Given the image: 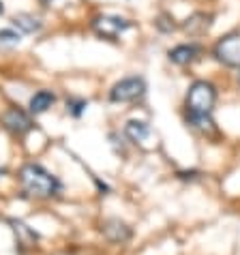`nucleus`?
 Listing matches in <instances>:
<instances>
[{
  "label": "nucleus",
  "instance_id": "nucleus-1",
  "mask_svg": "<svg viewBox=\"0 0 240 255\" xmlns=\"http://www.w3.org/2000/svg\"><path fill=\"white\" fill-rule=\"evenodd\" d=\"M19 185L26 195L39 197V200H47L62 191V182L39 163H26L19 169Z\"/></svg>",
  "mask_w": 240,
  "mask_h": 255
},
{
  "label": "nucleus",
  "instance_id": "nucleus-2",
  "mask_svg": "<svg viewBox=\"0 0 240 255\" xmlns=\"http://www.w3.org/2000/svg\"><path fill=\"white\" fill-rule=\"evenodd\" d=\"M217 103V88L210 82L197 80L189 86L187 93V108L189 112H195V114H210Z\"/></svg>",
  "mask_w": 240,
  "mask_h": 255
},
{
  "label": "nucleus",
  "instance_id": "nucleus-3",
  "mask_svg": "<svg viewBox=\"0 0 240 255\" xmlns=\"http://www.w3.org/2000/svg\"><path fill=\"white\" fill-rule=\"evenodd\" d=\"M146 93V82L144 77H124V80L116 82L110 90V101L114 103H129L135 101Z\"/></svg>",
  "mask_w": 240,
  "mask_h": 255
},
{
  "label": "nucleus",
  "instance_id": "nucleus-4",
  "mask_svg": "<svg viewBox=\"0 0 240 255\" xmlns=\"http://www.w3.org/2000/svg\"><path fill=\"white\" fill-rule=\"evenodd\" d=\"M215 56L219 62L228 67H238L240 69V32L225 34L215 43Z\"/></svg>",
  "mask_w": 240,
  "mask_h": 255
},
{
  "label": "nucleus",
  "instance_id": "nucleus-5",
  "mask_svg": "<svg viewBox=\"0 0 240 255\" xmlns=\"http://www.w3.org/2000/svg\"><path fill=\"white\" fill-rule=\"evenodd\" d=\"M133 26V22L118 15H99L93 19V30L103 39H118L122 32H126Z\"/></svg>",
  "mask_w": 240,
  "mask_h": 255
},
{
  "label": "nucleus",
  "instance_id": "nucleus-6",
  "mask_svg": "<svg viewBox=\"0 0 240 255\" xmlns=\"http://www.w3.org/2000/svg\"><path fill=\"white\" fill-rule=\"evenodd\" d=\"M2 125H4L6 131L15 133V135H24V133H28L34 127L30 116H28L24 110H19V108L6 110L2 114Z\"/></svg>",
  "mask_w": 240,
  "mask_h": 255
},
{
  "label": "nucleus",
  "instance_id": "nucleus-7",
  "mask_svg": "<svg viewBox=\"0 0 240 255\" xmlns=\"http://www.w3.org/2000/svg\"><path fill=\"white\" fill-rule=\"evenodd\" d=\"M101 230H103L105 238H108L110 243H126V240L131 238L129 225L122 223L120 219H108V221L103 223Z\"/></svg>",
  "mask_w": 240,
  "mask_h": 255
},
{
  "label": "nucleus",
  "instance_id": "nucleus-8",
  "mask_svg": "<svg viewBox=\"0 0 240 255\" xmlns=\"http://www.w3.org/2000/svg\"><path fill=\"white\" fill-rule=\"evenodd\" d=\"M210 26H213V15H208V13H193V15H189L185 19V24H182V30L193 34H204L210 30Z\"/></svg>",
  "mask_w": 240,
  "mask_h": 255
},
{
  "label": "nucleus",
  "instance_id": "nucleus-9",
  "mask_svg": "<svg viewBox=\"0 0 240 255\" xmlns=\"http://www.w3.org/2000/svg\"><path fill=\"white\" fill-rule=\"evenodd\" d=\"M13 225V232H15V238H17V245H19V253H24L26 249H32L34 243H37V234H34L26 223L22 221H11Z\"/></svg>",
  "mask_w": 240,
  "mask_h": 255
},
{
  "label": "nucleus",
  "instance_id": "nucleus-10",
  "mask_svg": "<svg viewBox=\"0 0 240 255\" xmlns=\"http://www.w3.org/2000/svg\"><path fill=\"white\" fill-rule=\"evenodd\" d=\"M167 56L174 65H189V62H193L197 56H200V47L182 43V45H176L174 49H169Z\"/></svg>",
  "mask_w": 240,
  "mask_h": 255
},
{
  "label": "nucleus",
  "instance_id": "nucleus-11",
  "mask_svg": "<svg viewBox=\"0 0 240 255\" xmlns=\"http://www.w3.org/2000/svg\"><path fill=\"white\" fill-rule=\"evenodd\" d=\"M54 101H56V95L52 93V90H39V93H34L30 97L28 108H30L32 114H43V112H47L49 108H52Z\"/></svg>",
  "mask_w": 240,
  "mask_h": 255
},
{
  "label": "nucleus",
  "instance_id": "nucleus-12",
  "mask_svg": "<svg viewBox=\"0 0 240 255\" xmlns=\"http://www.w3.org/2000/svg\"><path fill=\"white\" fill-rule=\"evenodd\" d=\"M124 133L131 141H144L148 135H150V127L144 120H129L124 125Z\"/></svg>",
  "mask_w": 240,
  "mask_h": 255
},
{
  "label": "nucleus",
  "instance_id": "nucleus-13",
  "mask_svg": "<svg viewBox=\"0 0 240 255\" xmlns=\"http://www.w3.org/2000/svg\"><path fill=\"white\" fill-rule=\"evenodd\" d=\"M187 123L202 133H215L217 131V123L210 118V114H195V112H189Z\"/></svg>",
  "mask_w": 240,
  "mask_h": 255
},
{
  "label": "nucleus",
  "instance_id": "nucleus-14",
  "mask_svg": "<svg viewBox=\"0 0 240 255\" xmlns=\"http://www.w3.org/2000/svg\"><path fill=\"white\" fill-rule=\"evenodd\" d=\"M13 26H15L17 30L26 32V34H32L41 28V22L34 15H30V13H19V15L13 17Z\"/></svg>",
  "mask_w": 240,
  "mask_h": 255
},
{
  "label": "nucleus",
  "instance_id": "nucleus-15",
  "mask_svg": "<svg viewBox=\"0 0 240 255\" xmlns=\"http://www.w3.org/2000/svg\"><path fill=\"white\" fill-rule=\"evenodd\" d=\"M86 108H88V101H84V99H69L67 101V112L75 118H80Z\"/></svg>",
  "mask_w": 240,
  "mask_h": 255
},
{
  "label": "nucleus",
  "instance_id": "nucleus-16",
  "mask_svg": "<svg viewBox=\"0 0 240 255\" xmlns=\"http://www.w3.org/2000/svg\"><path fill=\"white\" fill-rule=\"evenodd\" d=\"M154 26H157L161 32H172V30H176L174 17L169 15V13H161V15H159L157 19H154Z\"/></svg>",
  "mask_w": 240,
  "mask_h": 255
},
{
  "label": "nucleus",
  "instance_id": "nucleus-17",
  "mask_svg": "<svg viewBox=\"0 0 240 255\" xmlns=\"http://www.w3.org/2000/svg\"><path fill=\"white\" fill-rule=\"evenodd\" d=\"M0 43H19V32H15L13 28H2L0 30Z\"/></svg>",
  "mask_w": 240,
  "mask_h": 255
},
{
  "label": "nucleus",
  "instance_id": "nucleus-18",
  "mask_svg": "<svg viewBox=\"0 0 240 255\" xmlns=\"http://www.w3.org/2000/svg\"><path fill=\"white\" fill-rule=\"evenodd\" d=\"M41 2H43V6H49L52 2H56V0H41Z\"/></svg>",
  "mask_w": 240,
  "mask_h": 255
},
{
  "label": "nucleus",
  "instance_id": "nucleus-19",
  "mask_svg": "<svg viewBox=\"0 0 240 255\" xmlns=\"http://www.w3.org/2000/svg\"><path fill=\"white\" fill-rule=\"evenodd\" d=\"M4 13V4H2V0H0V15Z\"/></svg>",
  "mask_w": 240,
  "mask_h": 255
},
{
  "label": "nucleus",
  "instance_id": "nucleus-20",
  "mask_svg": "<svg viewBox=\"0 0 240 255\" xmlns=\"http://www.w3.org/2000/svg\"><path fill=\"white\" fill-rule=\"evenodd\" d=\"M238 82H240V73H238Z\"/></svg>",
  "mask_w": 240,
  "mask_h": 255
}]
</instances>
